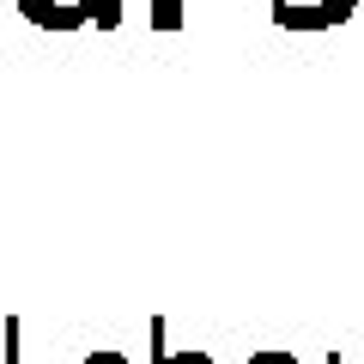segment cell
<instances>
[{
    "label": "cell",
    "instance_id": "6da1fadb",
    "mask_svg": "<svg viewBox=\"0 0 364 364\" xmlns=\"http://www.w3.org/2000/svg\"><path fill=\"white\" fill-rule=\"evenodd\" d=\"M18 13L43 31H79V25H97V31H116L122 25V0H18Z\"/></svg>",
    "mask_w": 364,
    "mask_h": 364
},
{
    "label": "cell",
    "instance_id": "7a4b0ae2",
    "mask_svg": "<svg viewBox=\"0 0 364 364\" xmlns=\"http://www.w3.org/2000/svg\"><path fill=\"white\" fill-rule=\"evenodd\" d=\"M358 13V0H273V25L286 31H328V25H346Z\"/></svg>",
    "mask_w": 364,
    "mask_h": 364
},
{
    "label": "cell",
    "instance_id": "3957f363",
    "mask_svg": "<svg viewBox=\"0 0 364 364\" xmlns=\"http://www.w3.org/2000/svg\"><path fill=\"white\" fill-rule=\"evenodd\" d=\"M152 352H146V364H213V352H170L164 346V316H152Z\"/></svg>",
    "mask_w": 364,
    "mask_h": 364
},
{
    "label": "cell",
    "instance_id": "277c9868",
    "mask_svg": "<svg viewBox=\"0 0 364 364\" xmlns=\"http://www.w3.org/2000/svg\"><path fill=\"white\" fill-rule=\"evenodd\" d=\"M152 25L158 31H176L182 25V0H152Z\"/></svg>",
    "mask_w": 364,
    "mask_h": 364
},
{
    "label": "cell",
    "instance_id": "5b68a950",
    "mask_svg": "<svg viewBox=\"0 0 364 364\" xmlns=\"http://www.w3.org/2000/svg\"><path fill=\"white\" fill-rule=\"evenodd\" d=\"M18 334H25V328H18V316H6V322H0V340H6L0 364H18Z\"/></svg>",
    "mask_w": 364,
    "mask_h": 364
},
{
    "label": "cell",
    "instance_id": "8992f818",
    "mask_svg": "<svg viewBox=\"0 0 364 364\" xmlns=\"http://www.w3.org/2000/svg\"><path fill=\"white\" fill-rule=\"evenodd\" d=\"M243 364H298V352H255V358H243Z\"/></svg>",
    "mask_w": 364,
    "mask_h": 364
}]
</instances>
